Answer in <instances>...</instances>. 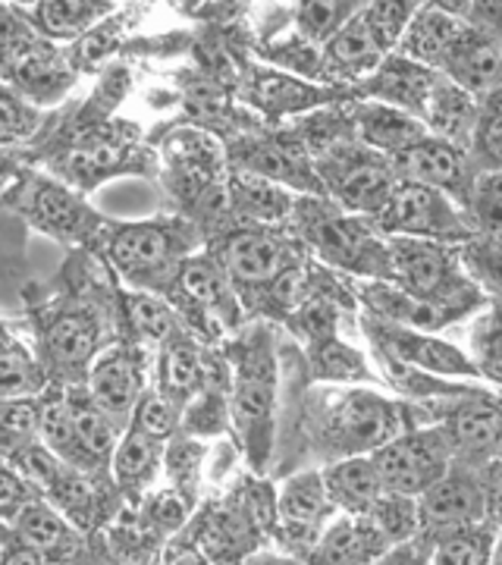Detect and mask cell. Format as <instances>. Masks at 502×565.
<instances>
[{"mask_svg":"<svg viewBox=\"0 0 502 565\" xmlns=\"http://www.w3.org/2000/svg\"><path fill=\"white\" fill-rule=\"evenodd\" d=\"M229 422L239 434L252 471L264 475L274 459L277 434V362L264 333L242 345L229 393Z\"/></svg>","mask_w":502,"mask_h":565,"instance_id":"1","label":"cell"},{"mask_svg":"<svg viewBox=\"0 0 502 565\" xmlns=\"http://www.w3.org/2000/svg\"><path fill=\"white\" fill-rule=\"evenodd\" d=\"M500 462L483 468L456 465L442 475L437 484H430L418 503V537L427 544L449 537L456 531L483 525L496 519V487H500Z\"/></svg>","mask_w":502,"mask_h":565,"instance_id":"2","label":"cell"},{"mask_svg":"<svg viewBox=\"0 0 502 565\" xmlns=\"http://www.w3.org/2000/svg\"><path fill=\"white\" fill-rule=\"evenodd\" d=\"M402 430L405 427L396 405L386 403L377 393L352 390L323 412L318 444L337 462L349 456H371L374 449L399 437Z\"/></svg>","mask_w":502,"mask_h":565,"instance_id":"3","label":"cell"},{"mask_svg":"<svg viewBox=\"0 0 502 565\" xmlns=\"http://www.w3.org/2000/svg\"><path fill=\"white\" fill-rule=\"evenodd\" d=\"M383 493L418 500L430 484H437L452 468V449L437 424L408 427L399 437L371 452Z\"/></svg>","mask_w":502,"mask_h":565,"instance_id":"4","label":"cell"},{"mask_svg":"<svg viewBox=\"0 0 502 565\" xmlns=\"http://www.w3.org/2000/svg\"><path fill=\"white\" fill-rule=\"evenodd\" d=\"M377 217L386 233H402V236H421L440 243H459L471 236L459 211L440 189H430L421 182L405 180L402 185H393V195Z\"/></svg>","mask_w":502,"mask_h":565,"instance_id":"5","label":"cell"},{"mask_svg":"<svg viewBox=\"0 0 502 565\" xmlns=\"http://www.w3.org/2000/svg\"><path fill=\"white\" fill-rule=\"evenodd\" d=\"M333 515L337 512L323 493L318 468H301L289 475L274 500V531L292 553V559H305V553L314 546Z\"/></svg>","mask_w":502,"mask_h":565,"instance_id":"6","label":"cell"},{"mask_svg":"<svg viewBox=\"0 0 502 565\" xmlns=\"http://www.w3.org/2000/svg\"><path fill=\"white\" fill-rule=\"evenodd\" d=\"M440 427L452 449V462L464 468H483L500 462V405L493 393L464 396L440 415Z\"/></svg>","mask_w":502,"mask_h":565,"instance_id":"7","label":"cell"},{"mask_svg":"<svg viewBox=\"0 0 502 565\" xmlns=\"http://www.w3.org/2000/svg\"><path fill=\"white\" fill-rule=\"evenodd\" d=\"M389 264L399 274L405 292L415 299L440 305L464 292V280L456 274L449 255L437 245L418 243V239H396L389 245Z\"/></svg>","mask_w":502,"mask_h":565,"instance_id":"8","label":"cell"},{"mask_svg":"<svg viewBox=\"0 0 502 565\" xmlns=\"http://www.w3.org/2000/svg\"><path fill=\"white\" fill-rule=\"evenodd\" d=\"M377 340L389 362L415 367L424 374H449V377H481L474 362H468L456 345L442 343L437 337H427L421 330H408L396 323H377Z\"/></svg>","mask_w":502,"mask_h":565,"instance_id":"9","label":"cell"},{"mask_svg":"<svg viewBox=\"0 0 502 565\" xmlns=\"http://www.w3.org/2000/svg\"><path fill=\"white\" fill-rule=\"evenodd\" d=\"M389 544L367 515H342L323 527L321 537L305 553V565H374Z\"/></svg>","mask_w":502,"mask_h":565,"instance_id":"10","label":"cell"},{"mask_svg":"<svg viewBox=\"0 0 502 565\" xmlns=\"http://www.w3.org/2000/svg\"><path fill=\"white\" fill-rule=\"evenodd\" d=\"M92 405L100 408L110 422H122L132 415L139 403L141 390V364L136 352L114 345L92 364Z\"/></svg>","mask_w":502,"mask_h":565,"instance_id":"11","label":"cell"},{"mask_svg":"<svg viewBox=\"0 0 502 565\" xmlns=\"http://www.w3.org/2000/svg\"><path fill=\"white\" fill-rule=\"evenodd\" d=\"M440 66L464 95H496L500 88V44L474 29H462Z\"/></svg>","mask_w":502,"mask_h":565,"instance_id":"12","label":"cell"},{"mask_svg":"<svg viewBox=\"0 0 502 565\" xmlns=\"http://www.w3.org/2000/svg\"><path fill=\"white\" fill-rule=\"evenodd\" d=\"M13 537H20L22 544L39 550L47 563H66L85 541L82 531L63 512H57L47 500H32L13 515Z\"/></svg>","mask_w":502,"mask_h":565,"instance_id":"13","label":"cell"},{"mask_svg":"<svg viewBox=\"0 0 502 565\" xmlns=\"http://www.w3.org/2000/svg\"><path fill=\"white\" fill-rule=\"evenodd\" d=\"M318 471H321L323 493H327V500L333 505V512L367 515L374 509V503L381 500L383 487L371 456L337 459V462L323 465Z\"/></svg>","mask_w":502,"mask_h":565,"instance_id":"14","label":"cell"},{"mask_svg":"<svg viewBox=\"0 0 502 565\" xmlns=\"http://www.w3.org/2000/svg\"><path fill=\"white\" fill-rule=\"evenodd\" d=\"M402 177L408 182H421L430 189H440L446 192H462L464 189V170L468 161L464 154L442 139H421L408 148H402L396 154Z\"/></svg>","mask_w":502,"mask_h":565,"instance_id":"15","label":"cell"},{"mask_svg":"<svg viewBox=\"0 0 502 565\" xmlns=\"http://www.w3.org/2000/svg\"><path fill=\"white\" fill-rule=\"evenodd\" d=\"M261 519L255 503L252 505H223L211 509V515L204 519L201 527V544L207 550L211 559L217 563H242L258 541V527Z\"/></svg>","mask_w":502,"mask_h":565,"instance_id":"16","label":"cell"},{"mask_svg":"<svg viewBox=\"0 0 502 565\" xmlns=\"http://www.w3.org/2000/svg\"><path fill=\"white\" fill-rule=\"evenodd\" d=\"M173 233L163 223H132L117 230L110 239V258L129 277H148L151 270H161L173 255Z\"/></svg>","mask_w":502,"mask_h":565,"instance_id":"17","label":"cell"},{"mask_svg":"<svg viewBox=\"0 0 502 565\" xmlns=\"http://www.w3.org/2000/svg\"><path fill=\"white\" fill-rule=\"evenodd\" d=\"M110 459H114V465H110L114 478H117L122 493H129L132 500H141L154 484L158 471H161L163 440H154V437L136 430V427H129L114 446Z\"/></svg>","mask_w":502,"mask_h":565,"instance_id":"18","label":"cell"},{"mask_svg":"<svg viewBox=\"0 0 502 565\" xmlns=\"http://www.w3.org/2000/svg\"><path fill=\"white\" fill-rule=\"evenodd\" d=\"M383 41L377 39V32L367 25L364 13L352 17V20L342 25L333 39L327 41V51H323V63L327 70L342 73V76H355L364 70H374L381 66L383 57Z\"/></svg>","mask_w":502,"mask_h":565,"instance_id":"19","label":"cell"},{"mask_svg":"<svg viewBox=\"0 0 502 565\" xmlns=\"http://www.w3.org/2000/svg\"><path fill=\"white\" fill-rule=\"evenodd\" d=\"M282 262H286L282 245L267 233H239L223 245V267L239 280H270L282 270Z\"/></svg>","mask_w":502,"mask_h":565,"instance_id":"20","label":"cell"},{"mask_svg":"<svg viewBox=\"0 0 502 565\" xmlns=\"http://www.w3.org/2000/svg\"><path fill=\"white\" fill-rule=\"evenodd\" d=\"M462 22L449 13H440V7H424L421 13L412 20L408 32L402 35V51L412 61L440 66L446 51L452 47V41L462 35Z\"/></svg>","mask_w":502,"mask_h":565,"instance_id":"21","label":"cell"},{"mask_svg":"<svg viewBox=\"0 0 502 565\" xmlns=\"http://www.w3.org/2000/svg\"><path fill=\"white\" fill-rule=\"evenodd\" d=\"M337 195L349 211L381 214L383 204L393 195V177L381 161L362 158V161L342 170L340 182H337Z\"/></svg>","mask_w":502,"mask_h":565,"instance_id":"22","label":"cell"},{"mask_svg":"<svg viewBox=\"0 0 502 565\" xmlns=\"http://www.w3.org/2000/svg\"><path fill=\"white\" fill-rule=\"evenodd\" d=\"M70 412H73V430H76V471L98 468L107 456H114L120 427L95 405H70Z\"/></svg>","mask_w":502,"mask_h":565,"instance_id":"23","label":"cell"},{"mask_svg":"<svg viewBox=\"0 0 502 565\" xmlns=\"http://www.w3.org/2000/svg\"><path fill=\"white\" fill-rule=\"evenodd\" d=\"M201 386H204V362L199 349L180 340L167 343L161 364V396H167L182 412V405L199 396Z\"/></svg>","mask_w":502,"mask_h":565,"instance_id":"24","label":"cell"},{"mask_svg":"<svg viewBox=\"0 0 502 565\" xmlns=\"http://www.w3.org/2000/svg\"><path fill=\"white\" fill-rule=\"evenodd\" d=\"M430 565H496V519L434 541Z\"/></svg>","mask_w":502,"mask_h":565,"instance_id":"25","label":"cell"},{"mask_svg":"<svg viewBox=\"0 0 502 565\" xmlns=\"http://www.w3.org/2000/svg\"><path fill=\"white\" fill-rule=\"evenodd\" d=\"M367 299L377 308V315L393 321L396 327H408V330H434L437 323H442L446 311L440 305L424 302L408 296L405 289H389V286H374L367 289Z\"/></svg>","mask_w":502,"mask_h":565,"instance_id":"26","label":"cell"},{"mask_svg":"<svg viewBox=\"0 0 502 565\" xmlns=\"http://www.w3.org/2000/svg\"><path fill=\"white\" fill-rule=\"evenodd\" d=\"M427 117H430V126L452 141H462L468 136V129L474 126V120L481 117V110H474V104L468 102V95L459 92V88H440L434 85L430 95H427Z\"/></svg>","mask_w":502,"mask_h":565,"instance_id":"27","label":"cell"},{"mask_svg":"<svg viewBox=\"0 0 502 565\" xmlns=\"http://www.w3.org/2000/svg\"><path fill=\"white\" fill-rule=\"evenodd\" d=\"M359 122H362L364 139L371 141V145L389 148V151H396V154H399L402 148L427 139L421 122L412 120L408 114L393 110V107H364Z\"/></svg>","mask_w":502,"mask_h":565,"instance_id":"28","label":"cell"},{"mask_svg":"<svg viewBox=\"0 0 502 565\" xmlns=\"http://www.w3.org/2000/svg\"><path fill=\"white\" fill-rule=\"evenodd\" d=\"M32 20L47 39H73L85 32L92 22L104 17V10H110L107 3H85V0H54V3H35L32 7Z\"/></svg>","mask_w":502,"mask_h":565,"instance_id":"29","label":"cell"},{"mask_svg":"<svg viewBox=\"0 0 502 565\" xmlns=\"http://www.w3.org/2000/svg\"><path fill=\"white\" fill-rule=\"evenodd\" d=\"M367 522L381 531V537L389 546L405 544L418 537V503L412 497L381 493V500L367 512Z\"/></svg>","mask_w":502,"mask_h":565,"instance_id":"30","label":"cell"},{"mask_svg":"<svg viewBox=\"0 0 502 565\" xmlns=\"http://www.w3.org/2000/svg\"><path fill=\"white\" fill-rule=\"evenodd\" d=\"M180 286L192 302H199L201 308H207V311H223V308H229V289H226V282H223L221 270L211 262L195 258V262L182 264Z\"/></svg>","mask_w":502,"mask_h":565,"instance_id":"31","label":"cell"},{"mask_svg":"<svg viewBox=\"0 0 502 565\" xmlns=\"http://www.w3.org/2000/svg\"><path fill=\"white\" fill-rule=\"evenodd\" d=\"M47 349L57 362L76 364L95 349V323L85 315H63L47 333Z\"/></svg>","mask_w":502,"mask_h":565,"instance_id":"32","label":"cell"},{"mask_svg":"<svg viewBox=\"0 0 502 565\" xmlns=\"http://www.w3.org/2000/svg\"><path fill=\"white\" fill-rule=\"evenodd\" d=\"M182 430L192 437H217L229 424V405L223 390H201L199 396H192L185 412L180 415Z\"/></svg>","mask_w":502,"mask_h":565,"instance_id":"33","label":"cell"},{"mask_svg":"<svg viewBox=\"0 0 502 565\" xmlns=\"http://www.w3.org/2000/svg\"><path fill=\"white\" fill-rule=\"evenodd\" d=\"M35 211L44 226L54 233H82V226L88 221L82 204L70 192H63L61 185H41L35 195Z\"/></svg>","mask_w":502,"mask_h":565,"instance_id":"34","label":"cell"},{"mask_svg":"<svg viewBox=\"0 0 502 565\" xmlns=\"http://www.w3.org/2000/svg\"><path fill=\"white\" fill-rule=\"evenodd\" d=\"M39 390V367L17 343H0V403Z\"/></svg>","mask_w":502,"mask_h":565,"instance_id":"35","label":"cell"},{"mask_svg":"<svg viewBox=\"0 0 502 565\" xmlns=\"http://www.w3.org/2000/svg\"><path fill=\"white\" fill-rule=\"evenodd\" d=\"M180 408L170 403L167 396H161V393H141L139 403L132 408V424L129 427H136L141 434L167 444L170 434L180 427Z\"/></svg>","mask_w":502,"mask_h":565,"instance_id":"36","label":"cell"},{"mask_svg":"<svg viewBox=\"0 0 502 565\" xmlns=\"http://www.w3.org/2000/svg\"><path fill=\"white\" fill-rule=\"evenodd\" d=\"M129 318H132V327L139 330L145 340L173 343V337H177V318H173V311L161 299L132 296L129 299Z\"/></svg>","mask_w":502,"mask_h":565,"instance_id":"37","label":"cell"},{"mask_svg":"<svg viewBox=\"0 0 502 565\" xmlns=\"http://www.w3.org/2000/svg\"><path fill=\"white\" fill-rule=\"evenodd\" d=\"M355 3H305L299 7V29L308 41H330L352 20Z\"/></svg>","mask_w":502,"mask_h":565,"instance_id":"38","label":"cell"},{"mask_svg":"<svg viewBox=\"0 0 502 565\" xmlns=\"http://www.w3.org/2000/svg\"><path fill=\"white\" fill-rule=\"evenodd\" d=\"M39 126V114L7 85H0V145L29 139Z\"/></svg>","mask_w":502,"mask_h":565,"instance_id":"39","label":"cell"},{"mask_svg":"<svg viewBox=\"0 0 502 565\" xmlns=\"http://www.w3.org/2000/svg\"><path fill=\"white\" fill-rule=\"evenodd\" d=\"M314 243L321 245L327 258L352 267V262H359L362 255L364 239L345 221H323L314 226Z\"/></svg>","mask_w":502,"mask_h":565,"instance_id":"40","label":"cell"},{"mask_svg":"<svg viewBox=\"0 0 502 565\" xmlns=\"http://www.w3.org/2000/svg\"><path fill=\"white\" fill-rule=\"evenodd\" d=\"M236 192H239L242 211L255 214V217H264V221H274V217H282L286 211V195H282L277 185L261 180H239L236 182Z\"/></svg>","mask_w":502,"mask_h":565,"instance_id":"41","label":"cell"},{"mask_svg":"<svg viewBox=\"0 0 502 565\" xmlns=\"http://www.w3.org/2000/svg\"><path fill=\"white\" fill-rule=\"evenodd\" d=\"M318 371L323 377H333V381H364L367 377L362 359L337 340L323 343V349L318 352Z\"/></svg>","mask_w":502,"mask_h":565,"instance_id":"42","label":"cell"},{"mask_svg":"<svg viewBox=\"0 0 502 565\" xmlns=\"http://www.w3.org/2000/svg\"><path fill=\"white\" fill-rule=\"evenodd\" d=\"M474 345H478V359L474 367L478 374H483L490 384L500 381V327H496V315L490 311L487 321L474 330Z\"/></svg>","mask_w":502,"mask_h":565,"instance_id":"43","label":"cell"},{"mask_svg":"<svg viewBox=\"0 0 502 565\" xmlns=\"http://www.w3.org/2000/svg\"><path fill=\"white\" fill-rule=\"evenodd\" d=\"M32 500H39V493L25 484L20 471L0 462V519H13L22 505Z\"/></svg>","mask_w":502,"mask_h":565,"instance_id":"44","label":"cell"},{"mask_svg":"<svg viewBox=\"0 0 502 565\" xmlns=\"http://www.w3.org/2000/svg\"><path fill=\"white\" fill-rule=\"evenodd\" d=\"M478 151L487 158V167L496 170L500 163V110H496V95H490V104L483 110V117H478Z\"/></svg>","mask_w":502,"mask_h":565,"instance_id":"45","label":"cell"},{"mask_svg":"<svg viewBox=\"0 0 502 565\" xmlns=\"http://www.w3.org/2000/svg\"><path fill=\"white\" fill-rule=\"evenodd\" d=\"M474 189H478V199H474L478 221H481L490 233H496V226H500V173L490 170L483 180H478Z\"/></svg>","mask_w":502,"mask_h":565,"instance_id":"46","label":"cell"},{"mask_svg":"<svg viewBox=\"0 0 502 565\" xmlns=\"http://www.w3.org/2000/svg\"><path fill=\"white\" fill-rule=\"evenodd\" d=\"M374 565H430V544L424 537H412L405 544L389 546Z\"/></svg>","mask_w":502,"mask_h":565,"instance_id":"47","label":"cell"},{"mask_svg":"<svg viewBox=\"0 0 502 565\" xmlns=\"http://www.w3.org/2000/svg\"><path fill=\"white\" fill-rule=\"evenodd\" d=\"M0 565H51L39 550H32L29 544H22L20 537H10L0 544Z\"/></svg>","mask_w":502,"mask_h":565,"instance_id":"48","label":"cell"},{"mask_svg":"<svg viewBox=\"0 0 502 565\" xmlns=\"http://www.w3.org/2000/svg\"><path fill=\"white\" fill-rule=\"evenodd\" d=\"M25 39H29V32H22L20 20L7 7H0V54H7L10 47H17Z\"/></svg>","mask_w":502,"mask_h":565,"instance_id":"49","label":"cell"},{"mask_svg":"<svg viewBox=\"0 0 502 565\" xmlns=\"http://www.w3.org/2000/svg\"><path fill=\"white\" fill-rule=\"evenodd\" d=\"M61 565H117V559L107 553V550H100V546H88V544H82L66 563Z\"/></svg>","mask_w":502,"mask_h":565,"instance_id":"50","label":"cell"},{"mask_svg":"<svg viewBox=\"0 0 502 565\" xmlns=\"http://www.w3.org/2000/svg\"><path fill=\"white\" fill-rule=\"evenodd\" d=\"M242 565H305L301 559L292 556H280V553H258V556H248Z\"/></svg>","mask_w":502,"mask_h":565,"instance_id":"51","label":"cell"}]
</instances>
